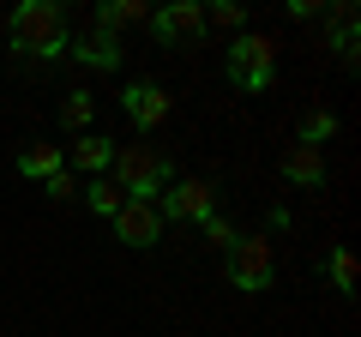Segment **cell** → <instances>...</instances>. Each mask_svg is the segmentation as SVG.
<instances>
[{
    "label": "cell",
    "instance_id": "1",
    "mask_svg": "<svg viewBox=\"0 0 361 337\" xmlns=\"http://www.w3.org/2000/svg\"><path fill=\"white\" fill-rule=\"evenodd\" d=\"M6 37H13L18 54L61 61L66 54V13H61V0H18L13 18H6Z\"/></svg>",
    "mask_w": 361,
    "mask_h": 337
},
{
    "label": "cell",
    "instance_id": "2",
    "mask_svg": "<svg viewBox=\"0 0 361 337\" xmlns=\"http://www.w3.org/2000/svg\"><path fill=\"white\" fill-rule=\"evenodd\" d=\"M109 181L121 187V199H145L151 205L169 181H175V163H169L157 145H115V163H109Z\"/></svg>",
    "mask_w": 361,
    "mask_h": 337
},
{
    "label": "cell",
    "instance_id": "3",
    "mask_svg": "<svg viewBox=\"0 0 361 337\" xmlns=\"http://www.w3.org/2000/svg\"><path fill=\"white\" fill-rule=\"evenodd\" d=\"M223 66H229V78L241 85V91H271L277 85V42L259 37V30H241V37H229V54H223Z\"/></svg>",
    "mask_w": 361,
    "mask_h": 337
},
{
    "label": "cell",
    "instance_id": "4",
    "mask_svg": "<svg viewBox=\"0 0 361 337\" xmlns=\"http://www.w3.org/2000/svg\"><path fill=\"white\" fill-rule=\"evenodd\" d=\"M229 283L247 289V295H259V289L277 283V241H271V235H241V241L229 247Z\"/></svg>",
    "mask_w": 361,
    "mask_h": 337
},
{
    "label": "cell",
    "instance_id": "5",
    "mask_svg": "<svg viewBox=\"0 0 361 337\" xmlns=\"http://www.w3.org/2000/svg\"><path fill=\"white\" fill-rule=\"evenodd\" d=\"M157 217L163 223H211L217 217V187L199 181V175H187V181H169L163 199H151Z\"/></svg>",
    "mask_w": 361,
    "mask_h": 337
},
{
    "label": "cell",
    "instance_id": "6",
    "mask_svg": "<svg viewBox=\"0 0 361 337\" xmlns=\"http://www.w3.org/2000/svg\"><path fill=\"white\" fill-rule=\"evenodd\" d=\"M121 109H127V121L139 133H157L169 115H175V97H169L163 85H151V78H133L127 91H121Z\"/></svg>",
    "mask_w": 361,
    "mask_h": 337
},
{
    "label": "cell",
    "instance_id": "7",
    "mask_svg": "<svg viewBox=\"0 0 361 337\" xmlns=\"http://www.w3.org/2000/svg\"><path fill=\"white\" fill-rule=\"evenodd\" d=\"M199 30H205V6H199V0H169V6L151 13V37L163 42V49H175L180 37H199Z\"/></svg>",
    "mask_w": 361,
    "mask_h": 337
},
{
    "label": "cell",
    "instance_id": "8",
    "mask_svg": "<svg viewBox=\"0 0 361 337\" xmlns=\"http://www.w3.org/2000/svg\"><path fill=\"white\" fill-rule=\"evenodd\" d=\"M163 229H169V223L157 217V205H145V199H127V205L115 211V235H121L127 247H139V253L163 241Z\"/></svg>",
    "mask_w": 361,
    "mask_h": 337
},
{
    "label": "cell",
    "instance_id": "9",
    "mask_svg": "<svg viewBox=\"0 0 361 337\" xmlns=\"http://www.w3.org/2000/svg\"><path fill=\"white\" fill-rule=\"evenodd\" d=\"M66 54H73L78 66H90V73H115L121 66V37L103 25H90L85 37H66Z\"/></svg>",
    "mask_w": 361,
    "mask_h": 337
},
{
    "label": "cell",
    "instance_id": "10",
    "mask_svg": "<svg viewBox=\"0 0 361 337\" xmlns=\"http://www.w3.org/2000/svg\"><path fill=\"white\" fill-rule=\"evenodd\" d=\"M109 163H115V139H103V133H78L73 139V151H66V168L73 175H109Z\"/></svg>",
    "mask_w": 361,
    "mask_h": 337
},
{
    "label": "cell",
    "instance_id": "11",
    "mask_svg": "<svg viewBox=\"0 0 361 337\" xmlns=\"http://www.w3.org/2000/svg\"><path fill=\"white\" fill-rule=\"evenodd\" d=\"M277 175L295 187H325V151H307V145H289L277 157Z\"/></svg>",
    "mask_w": 361,
    "mask_h": 337
},
{
    "label": "cell",
    "instance_id": "12",
    "mask_svg": "<svg viewBox=\"0 0 361 337\" xmlns=\"http://www.w3.org/2000/svg\"><path fill=\"white\" fill-rule=\"evenodd\" d=\"M66 168V151L61 145H30V151H18V175H25V181H49V175H61Z\"/></svg>",
    "mask_w": 361,
    "mask_h": 337
},
{
    "label": "cell",
    "instance_id": "13",
    "mask_svg": "<svg viewBox=\"0 0 361 337\" xmlns=\"http://www.w3.org/2000/svg\"><path fill=\"white\" fill-rule=\"evenodd\" d=\"M97 25L121 37L127 25H151V6H145V0H103V6H97Z\"/></svg>",
    "mask_w": 361,
    "mask_h": 337
},
{
    "label": "cell",
    "instance_id": "14",
    "mask_svg": "<svg viewBox=\"0 0 361 337\" xmlns=\"http://www.w3.org/2000/svg\"><path fill=\"white\" fill-rule=\"evenodd\" d=\"M319 271H325V283H331L337 295H355V283H361V265H355V253H349V247H331Z\"/></svg>",
    "mask_w": 361,
    "mask_h": 337
},
{
    "label": "cell",
    "instance_id": "15",
    "mask_svg": "<svg viewBox=\"0 0 361 337\" xmlns=\"http://www.w3.org/2000/svg\"><path fill=\"white\" fill-rule=\"evenodd\" d=\"M331 49L343 66H355V0H337L331 6Z\"/></svg>",
    "mask_w": 361,
    "mask_h": 337
},
{
    "label": "cell",
    "instance_id": "16",
    "mask_svg": "<svg viewBox=\"0 0 361 337\" xmlns=\"http://www.w3.org/2000/svg\"><path fill=\"white\" fill-rule=\"evenodd\" d=\"M90 121H97V97H90V91H66V103H61V127L78 139V133H90Z\"/></svg>",
    "mask_w": 361,
    "mask_h": 337
},
{
    "label": "cell",
    "instance_id": "17",
    "mask_svg": "<svg viewBox=\"0 0 361 337\" xmlns=\"http://www.w3.org/2000/svg\"><path fill=\"white\" fill-rule=\"evenodd\" d=\"M337 133V115L331 109H307L301 115V133H295V145H307V151H325V139Z\"/></svg>",
    "mask_w": 361,
    "mask_h": 337
},
{
    "label": "cell",
    "instance_id": "18",
    "mask_svg": "<svg viewBox=\"0 0 361 337\" xmlns=\"http://www.w3.org/2000/svg\"><path fill=\"white\" fill-rule=\"evenodd\" d=\"M85 205H90V211H97V217H109V223H115V211H121V205H127V199H121V187H115V181H109V175H97V181H90V187H85Z\"/></svg>",
    "mask_w": 361,
    "mask_h": 337
},
{
    "label": "cell",
    "instance_id": "19",
    "mask_svg": "<svg viewBox=\"0 0 361 337\" xmlns=\"http://www.w3.org/2000/svg\"><path fill=\"white\" fill-rule=\"evenodd\" d=\"M205 25H217V30H229V37H241L247 6H235V0H217V6H205Z\"/></svg>",
    "mask_w": 361,
    "mask_h": 337
},
{
    "label": "cell",
    "instance_id": "20",
    "mask_svg": "<svg viewBox=\"0 0 361 337\" xmlns=\"http://www.w3.org/2000/svg\"><path fill=\"white\" fill-rule=\"evenodd\" d=\"M199 229H205V241L217 247V253H229V247L241 241V229H235V223H223V217H211V223H199Z\"/></svg>",
    "mask_w": 361,
    "mask_h": 337
},
{
    "label": "cell",
    "instance_id": "21",
    "mask_svg": "<svg viewBox=\"0 0 361 337\" xmlns=\"http://www.w3.org/2000/svg\"><path fill=\"white\" fill-rule=\"evenodd\" d=\"M42 193H49V199H78V175H73V168H61V175L42 181Z\"/></svg>",
    "mask_w": 361,
    "mask_h": 337
},
{
    "label": "cell",
    "instance_id": "22",
    "mask_svg": "<svg viewBox=\"0 0 361 337\" xmlns=\"http://www.w3.org/2000/svg\"><path fill=\"white\" fill-rule=\"evenodd\" d=\"M265 223H271V235H277V229H289V223H295V217H289L283 205H271V211H265Z\"/></svg>",
    "mask_w": 361,
    "mask_h": 337
}]
</instances>
